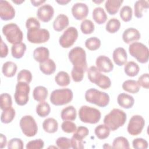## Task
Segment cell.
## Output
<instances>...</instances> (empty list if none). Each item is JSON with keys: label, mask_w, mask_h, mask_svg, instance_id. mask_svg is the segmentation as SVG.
<instances>
[{"label": "cell", "mask_w": 149, "mask_h": 149, "mask_svg": "<svg viewBox=\"0 0 149 149\" xmlns=\"http://www.w3.org/2000/svg\"><path fill=\"white\" fill-rule=\"evenodd\" d=\"M1 109L2 111L8 109L12 107V100L10 95L8 93H2L0 96Z\"/></svg>", "instance_id": "obj_42"}, {"label": "cell", "mask_w": 149, "mask_h": 149, "mask_svg": "<svg viewBox=\"0 0 149 149\" xmlns=\"http://www.w3.org/2000/svg\"><path fill=\"white\" fill-rule=\"evenodd\" d=\"M24 147L23 141L19 138H13L8 143V149H22Z\"/></svg>", "instance_id": "obj_48"}, {"label": "cell", "mask_w": 149, "mask_h": 149, "mask_svg": "<svg viewBox=\"0 0 149 149\" xmlns=\"http://www.w3.org/2000/svg\"><path fill=\"white\" fill-rule=\"evenodd\" d=\"M32 80V74L31 73L27 70V69H23L20 70L17 76V82L19 81H23L29 84Z\"/></svg>", "instance_id": "obj_44"}, {"label": "cell", "mask_w": 149, "mask_h": 149, "mask_svg": "<svg viewBox=\"0 0 149 149\" xmlns=\"http://www.w3.org/2000/svg\"><path fill=\"white\" fill-rule=\"evenodd\" d=\"M37 114L42 118L47 116L51 112V107L49 104L45 101L40 102L36 107Z\"/></svg>", "instance_id": "obj_35"}, {"label": "cell", "mask_w": 149, "mask_h": 149, "mask_svg": "<svg viewBox=\"0 0 149 149\" xmlns=\"http://www.w3.org/2000/svg\"><path fill=\"white\" fill-rule=\"evenodd\" d=\"M122 88L126 92L136 94L139 91L140 86L137 81L134 80H127L123 83Z\"/></svg>", "instance_id": "obj_30"}, {"label": "cell", "mask_w": 149, "mask_h": 149, "mask_svg": "<svg viewBox=\"0 0 149 149\" xmlns=\"http://www.w3.org/2000/svg\"><path fill=\"white\" fill-rule=\"evenodd\" d=\"M44 146V142L42 140L36 139L30 141L26 144V148L27 149H41Z\"/></svg>", "instance_id": "obj_50"}, {"label": "cell", "mask_w": 149, "mask_h": 149, "mask_svg": "<svg viewBox=\"0 0 149 149\" xmlns=\"http://www.w3.org/2000/svg\"><path fill=\"white\" fill-rule=\"evenodd\" d=\"M93 19L98 24H102L105 23L108 16L104 9L101 7H97L94 8L92 14Z\"/></svg>", "instance_id": "obj_24"}, {"label": "cell", "mask_w": 149, "mask_h": 149, "mask_svg": "<svg viewBox=\"0 0 149 149\" xmlns=\"http://www.w3.org/2000/svg\"><path fill=\"white\" fill-rule=\"evenodd\" d=\"M148 79H149L148 73H144L139 77L137 83L140 86H141L144 88L148 89L149 88Z\"/></svg>", "instance_id": "obj_52"}, {"label": "cell", "mask_w": 149, "mask_h": 149, "mask_svg": "<svg viewBox=\"0 0 149 149\" xmlns=\"http://www.w3.org/2000/svg\"><path fill=\"white\" fill-rule=\"evenodd\" d=\"M30 87L28 83L23 81L17 82L14 94L16 103L20 105H25L29 101V94Z\"/></svg>", "instance_id": "obj_8"}, {"label": "cell", "mask_w": 149, "mask_h": 149, "mask_svg": "<svg viewBox=\"0 0 149 149\" xmlns=\"http://www.w3.org/2000/svg\"><path fill=\"white\" fill-rule=\"evenodd\" d=\"M26 45L23 42L13 45L11 48L12 56L16 59L22 58L26 51Z\"/></svg>", "instance_id": "obj_33"}, {"label": "cell", "mask_w": 149, "mask_h": 149, "mask_svg": "<svg viewBox=\"0 0 149 149\" xmlns=\"http://www.w3.org/2000/svg\"><path fill=\"white\" fill-rule=\"evenodd\" d=\"M93 2H94V3H101V2H104V0H101V1H93Z\"/></svg>", "instance_id": "obj_59"}, {"label": "cell", "mask_w": 149, "mask_h": 149, "mask_svg": "<svg viewBox=\"0 0 149 149\" xmlns=\"http://www.w3.org/2000/svg\"><path fill=\"white\" fill-rule=\"evenodd\" d=\"M0 51H1V58H5L8 54V48L7 45L3 41L2 38H1V47H0Z\"/></svg>", "instance_id": "obj_54"}, {"label": "cell", "mask_w": 149, "mask_h": 149, "mask_svg": "<svg viewBox=\"0 0 149 149\" xmlns=\"http://www.w3.org/2000/svg\"><path fill=\"white\" fill-rule=\"evenodd\" d=\"M80 29L83 34H90L94 31V24L91 20L85 19L81 22L80 24Z\"/></svg>", "instance_id": "obj_41"}, {"label": "cell", "mask_w": 149, "mask_h": 149, "mask_svg": "<svg viewBox=\"0 0 149 149\" xmlns=\"http://www.w3.org/2000/svg\"><path fill=\"white\" fill-rule=\"evenodd\" d=\"M17 69V67L15 63L11 61H8L3 64L2 72L5 76L7 77H12L16 74Z\"/></svg>", "instance_id": "obj_29"}, {"label": "cell", "mask_w": 149, "mask_h": 149, "mask_svg": "<svg viewBox=\"0 0 149 149\" xmlns=\"http://www.w3.org/2000/svg\"><path fill=\"white\" fill-rule=\"evenodd\" d=\"M69 23L68 17L64 14L58 15L53 23V28L56 31L59 32L66 28Z\"/></svg>", "instance_id": "obj_21"}, {"label": "cell", "mask_w": 149, "mask_h": 149, "mask_svg": "<svg viewBox=\"0 0 149 149\" xmlns=\"http://www.w3.org/2000/svg\"><path fill=\"white\" fill-rule=\"evenodd\" d=\"M69 61L73 64L72 70L85 73L87 70L86 54L84 49L80 47L72 48L68 54Z\"/></svg>", "instance_id": "obj_1"}, {"label": "cell", "mask_w": 149, "mask_h": 149, "mask_svg": "<svg viewBox=\"0 0 149 149\" xmlns=\"http://www.w3.org/2000/svg\"><path fill=\"white\" fill-rule=\"evenodd\" d=\"M55 81L58 86L66 87L70 84V79L67 72L65 71H60L55 76Z\"/></svg>", "instance_id": "obj_32"}, {"label": "cell", "mask_w": 149, "mask_h": 149, "mask_svg": "<svg viewBox=\"0 0 149 149\" xmlns=\"http://www.w3.org/2000/svg\"><path fill=\"white\" fill-rule=\"evenodd\" d=\"M19 125L23 133L27 137H33L38 132L37 124L31 115L23 116L20 120Z\"/></svg>", "instance_id": "obj_9"}, {"label": "cell", "mask_w": 149, "mask_h": 149, "mask_svg": "<svg viewBox=\"0 0 149 149\" xmlns=\"http://www.w3.org/2000/svg\"><path fill=\"white\" fill-rule=\"evenodd\" d=\"M149 7V3L148 1H137L134 5V16L137 18H141L143 17V12L144 10H146Z\"/></svg>", "instance_id": "obj_31"}, {"label": "cell", "mask_w": 149, "mask_h": 149, "mask_svg": "<svg viewBox=\"0 0 149 149\" xmlns=\"http://www.w3.org/2000/svg\"><path fill=\"white\" fill-rule=\"evenodd\" d=\"M50 37L49 32L45 29H36L27 30V38L29 42L33 44L44 43L48 41Z\"/></svg>", "instance_id": "obj_10"}, {"label": "cell", "mask_w": 149, "mask_h": 149, "mask_svg": "<svg viewBox=\"0 0 149 149\" xmlns=\"http://www.w3.org/2000/svg\"><path fill=\"white\" fill-rule=\"evenodd\" d=\"M76 109L72 105L64 108L61 113V117L63 120H74L76 118Z\"/></svg>", "instance_id": "obj_27"}, {"label": "cell", "mask_w": 149, "mask_h": 149, "mask_svg": "<svg viewBox=\"0 0 149 149\" xmlns=\"http://www.w3.org/2000/svg\"><path fill=\"white\" fill-rule=\"evenodd\" d=\"M111 130L105 125H99L95 128V134L99 139H105L109 136Z\"/></svg>", "instance_id": "obj_36"}, {"label": "cell", "mask_w": 149, "mask_h": 149, "mask_svg": "<svg viewBox=\"0 0 149 149\" xmlns=\"http://www.w3.org/2000/svg\"><path fill=\"white\" fill-rule=\"evenodd\" d=\"M48 90L46 87L39 86L34 88L33 91V98L38 102L44 101L48 97Z\"/></svg>", "instance_id": "obj_28"}, {"label": "cell", "mask_w": 149, "mask_h": 149, "mask_svg": "<svg viewBox=\"0 0 149 149\" xmlns=\"http://www.w3.org/2000/svg\"><path fill=\"white\" fill-rule=\"evenodd\" d=\"M141 35L138 30L135 28L130 27L126 29L122 34V39L126 44L137 41L140 40Z\"/></svg>", "instance_id": "obj_18"}, {"label": "cell", "mask_w": 149, "mask_h": 149, "mask_svg": "<svg viewBox=\"0 0 149 149\" xmlns=\"http://www.w3.org/2000/svg\"><path fill=\"white\" fill-rule=\"evenodd\" d=\"M124 71L126 74L130 77H134L138 74L140 68L137 63L133 61H129L125 64Z\"/></svg>", "instance_id": "obj_34"}, {"label": "cell", "mask_w": 149, "mask_h": 149, "mask_svg": "<svg viewBox=\"0 0 149 149\" xmlns=\"http://www.w3.org/2000/svg\"><path fill=\"white\" fill-rule=\"evenodd\" d=\"M132 146L136 149H146L148 148V142L143 138H136L132 141Z\"/></svg>", "instance_id": "obj_51"}, {"label": "cell", "mask_w": 149, "mask_h": 149, "mask_svg": "<svg viewBox=\"0 0 149 149\" xmlns=\"http://www.w3.org/2000/svg\"><path fill=\"white\" fill-rule=\"evenodd\" d=\"M117 102L120 107L125 109H130L134 105V99L129 94L120 93L118 96Z\"/></svg>", "instance_id": "obj_20"}, {"label": "cell", "mask_w": 149, "mask_h": 149, "mask_svg": "<svg viewBox=\"0 0 149 149\" xmlns=\"http://www.w3.org/2000/svg\"><path fill=\"white\" fill-rule=\"evenodd\" d=\"M15 111L12 107L3 111L1 116V122L5 124L10 123L15 118Z\"/></svg>", "instance_id": "obj_37"}, {"label": "cell", "mask_w": 149, "mask_h": 149, "mask_svg": "<svg viewBox=\"0 0 149 149\" xmlns=\"http://www.w3.org/2000/svg\"><path fill=\"white\" fill-rule=\"evenodd\" d=\"M113 60L115 63L122 66L126 64L127 59V55L125 49L122 47H118L115 49L112 54Z\"/></svg>", "instance_id": "obj_19"}, {"label": "cell", "mask_w": 149, "mask_h": 149, "mask_svg": "<svg viewBox=\"0 0 149 149\" xmlns=\"http://www.w3.org/2000/svg\"><path fill=\"white\" fill-rule=\"evenodd\" d=\"M12 2L15 3H16L17 5H20L22 3L24 2V1H17V0H14V1H12Z\"/></svg>", "instance_id": "obj_58"}, {"label": "cell", "mask_w": 149, "mask_h": 149, "mask_svg": "<svg viewBox=\"0 0 149 149\" xmlns=\"http://www.w3.org/2000/svg\"><path fill=\"white\" fill-rule=\"evenodd\" d=\"M123 2L121 0H107L105 3V8L109 15H114L118 12Z\"/></svg>", "instance_id": "obj_25"}, {"label": "cell", "mask_w": 149, "mask_h": 149, "mask_svg": "<svg viewBox=\"0 0 149 149\" xmlns=\"http://www.w3.org/2000/svg\"><path fill=\"white\" fill-rule=\"evenodd\" d=\"M73 93L69 88L56 89L52 91L49 100L56 106H61L69 103L73 99Z\"/></svg>", "instance_id": "obj_5"}, {"label": "cell", "mask_w": 149, "mask_h": 149, "mask_svg": "<svg viewBox=\"0 0 149 149\" xmlns=\"http://www.w3.org/2000/svg\"><path fill=\"white\" fill-rule=\"evenodd\" d=\"M88 134L89 130L87 127L85 126H79L76 129L72 137L83 140V139L88 135Z\"/></svg>", "instance_id": "obj_46"}, {"label": "cell", "mask_w": 149, "mask_h": 149, "mask_svg": "<svg viewBox=\"0 0 149 149\" xmlns=\"http://www.w3.org/2000/svg\"><path fill=\"white\" fill-rule=\"evenodd\" d=\"M133 11L130 6L125 5L123 6L120 10V17L125 22H128L131 20L132 18Z\"/></svg>", "instance_id": "obj_43"}, {"label": "cell", "mask_w": 149, "mask_h": 149, "mask_svg": "<svg viewBox=\"0 0 149 149\" xmlns=\"http://www.w3.org/2000/svg\"><path fill=\"white\" fill-rule=\"evenodd\" d=\"M88 7L84 3L77 2L72 8V13L75 19L81 20L85 19L88 14Z\"/></svg>", "instance_id": "obj_15"}, {"label": "cell", "mask_w": 149, "mask_h": 149, "mask_svg": "<svg viewBox=\"0 0 149 149\" xmlns=\"http://www.w3.org/2000/svg\"><path fill=\"white\" fill-rule=\"evenodd\" d=\"M39 68L41 72L46 75L53 74L56 69L55 62L51 59H48L44 62L40 63Z\"/></svg>", "instance_id": "obj_23"}, {"label": "cell", "mask_w": 149, "mask_h": 149, "mask_svg": "<svg viewBox=\"0 0 149 149\" xmlns=\"http://www.w3.org/2000/svg\"><path fill=\"white\" fill-rule=\"evenodd\" d=\"M56 145L57 147L61 149H68L72 147L71 140L67 137H61L56 139Z\"/></svg>", "instance_id": "obj_45"}, {"label": "cell", "mask_w": 149, "mask_h": 149, "mask_svg": "<svg viewBox=\"0 0 149 149\" xmlns=\"http://www.w3.org/2000/svg\"><path fill=\"white\" fill-rule=\"evenodd\" d=\"M49 49L44 47L36 48L33 51V58L38 62L42 63L49 59Z\"/></svg>", "instance_id": "obj_22"}, {"label": "cell", "mask_w": 149, "mask_h": 149, "mask_svg": "<svg viewBox=\"0 0 149 149\" xmlns=\"http://www.w3.org/2000/svg\"><path fill=\"white\" fill-rule=\"evenodd\" d=\"M3 34L7 41L15 45L21 43L23 38V34L19 27L15 23H10L5 24L2 27Z\"/></svg>", "instance_id": "obj_4"}, {"label": "cell", "mask_w": 149, "mask_h": 149, "mask_svg": "<svg viewBox=\"0 0 149 149\" xmlns=\"http://www.w3.org/2000/svg\"><path fill=\"white\" fill-rule=\"evenodd\" d=\"M131 56L135 58L141 63H146L148 61L149 51L147 47L141 42H134L129 47Z\"/></svg>", "instance_id": "obj_7"}, {"label": "cell", "mask_w": 149, "mask_h": 149, "mask_svg": "<svg viewBox=\"0 0 149 149\" xmlns=\"http://www.w3.org/2000/svg\"><path fill=\"white\" fill-rule=\"evenodd\" d=\"M85 99L90 104H93L100 107H105L109 102V95L95 88H90L85 93Z\"/></svg>", "instance_id": "obj_3"}, {"label": "cell", "mask_w": 149, "mask_h": 149, "mask_svg": "<svg viewBox=\"0 0 149 149\" xmlns=\"http://www.w3.org/2000/svg\"><path fill=\"white\" fill-rule=\"evenodd\" d=\"M61 128L64 132L67 133H73L77 129L76 124L70 120H64L61 125Z\"/></svg>", "instance_id": "obj_47"}, {"label": "cell", "mask_w": 149, "mask_h": 149, "mask_svg": "<svg viewBox=\"0 0 149 149\" xmlns=\"http://www.w3.org/2000/svg\"><path fill=\"white\" fill-rule=\"evenodd\" d=\"M91 82L95 84L97 86L102 89L109 88L111 86V81L109 77L102 74L100 71L96 73Z\"/></svg>", "instance_id": "obj_17"}, {"label": "cell", "mask_w": 149, "mask_h": 149, "mask_svg": "<svg viewBox=\"0 0 149 149\" xmlns=\"http://www.w3.org/2000/svg\"><path fill=\"white\" fill-rule=\"evenodd\" d=\"M126 119V113L123 110L114 108L105 116L104 123L111 130L115 131L123 126Z\"/></svg>", "instance_id": "obj_2"}, {"label": "cell", "mask_w": 149, "mask_h": 149, "mask_svg": "<svg viewBox=\"0 0 149 149\" xmlns=\"http://www.w3.org/2000/svg\"><path fill=\"white\" fill-rule=\"evenodd\" d=\"M56 2L59 5H65L68 4L69 2H70V0H61V1H56Z\"/></svg>", "instance_id": "obj_57"}, {"label": "cell", "mask_w": 149, "mask_h": 149, "mask_svg": "<svg viewBox=\"0 0 149 149\" xmlns=\"http://www.w3.org/2000/svg\"><path fill=\"white\" fill-rule=\"evenodd\" d=\"M120 27V22L116 18H112L109 19L106 24L105 29L110 33H115L117 32Z\"/></svg>", "instance_id": "obj_38"}, {"label": "cell", "mask_w": 149, "mask_h": 149, "mask_svg": "<svg viewBox=\"0 0 149 149\" xmlns=\"http://www.w3.org/2000/svg\"><path fill=\"white\" fill-rule=\"evenodd\" d=\"M100 111L93 107L83 105L79 111V116L82 122L90 124L98 123L101 119Z\"/></svg>", "instance_id": "obj_6"}, {"label": "cell", "mask_w": 149, "mask_h": 149, "mask_svg": "<svg viewBox=\"0 0 149 149\" xmlns=\"http://www.w3.org/2000/svg\"><path fill=\"white\" fill-rule=\"evenodd\" d=\"M70 140H71L72 148H77V149L84 148V146L83 144V140L76 139L73 137H72Z\"/></svg>", "instance_id": "obj_53"}, {"label": "cell", "mask_w": 149, "mask_h": 149, "mask_svg": "<svg viewBox=\"0 0 149 149\" xmlns=\"http://www.w3.org/2000/svg\"><path fill=\"white\" fill-rule=\"evenodd\" d=\"M78 38V31L74 27H68L59 39L60 45L63 48L72 47Z\"/></svg>", "instance_id": "obj_11"}, {"label": "cell", "mask_w": 149, "mask_h": 149, "mask_svg": "<svg viewBox=\"0 0 149 149\" xmlns=\"http://www.w3.org/2000/svg\"><path fill=\"white\" fill-rule=\"evenodd\" d=\"M6 142H7V140H6V136L1 133V140H0V147H1V148H3L6 146Z\"/></svg>", "instance_id": "obj_55"}, {"label": "cell", "mask_w": 149, "mask_h": 149, "mask_svg": "<svg viewBox=\"0 0 149 149\" xmlns=\"http://www.w3.org/2000/svg\"><path fill=\"white\" fill-rule=\"evenodd\" d=\"M42 127L45 132L48 133H54L58 129V123L54 118H49L44 120Z\"/></svg>", "instance_id": "obj_26"}, {"label": "cell", "mask_w": 149, "mask_h": 149, "mask_svg": "<svg viewBox=\"0 0 149 149\" xmlns=\"http://www.w3.org/2000/svg\"><path fill=\"white\" fill-rule=\"evenodd\" d=\"M15 16V10L7 1H0V17L2 20H12Z\"/></svg>", "instance_id": "obj_13"}, {"label": "cell", "mask_w": 149, "mask_h": 149, "mask_svg": "<svg viewBox=\"0 0 149 149\" xmlns=\"http://www.w3.org/2000/svg\"><path fill=\"white\" fill-rule=\"evenodd\" d=\"M85 46L90 51H95L100 47L101 41L97 37H90L86 40Z\"/></svg>", "instance_id": "obj_40"}, {"label": "cell", "mask_w": 149, "mask_h": 149, "mask_svg": "<svg viewBox=\"0 0 149 149\" xmlns=\"http://www.w3.org/2000/svg\"><path fill=\"white\" fill-rule=\"evenodd\" d=\"M26 27L27 30L40 28V23L36 17H30L26 22Z\"/></svg>", "instance_id": "obj_49"}, {"label": "cell", "mask_w": 149, "mask_h": 149, "mask_svg": "<svg viewBox=\"0 0 149 149\" xmlns=\"http://www.w3.org/2000/svg\"><path fill=\"white\" fill-rule=\"evenodd\" d=\"M144 125L145 120L141 115H133L129 122L127 130L130 135L137 136L141 133Z\"/></svg>", "instance_id": "obj_12"}, {"label": "cell", "mask_w": 149, "mask_h": 149, "mask_svg": "<svg viewBox=\"0 0 149 149\" xmlns=\"http://www.w3.org/2000/svg\"><path fill=\"white\" fill-rule=\"evenodd\" d=\"M54 15V9L49 4H45L41 6L37 11V16L42 22H49Z\"/></svg>", "instance_id": "obj_14"}, {"label": "cell", "mask_w": 149, "mask_h": 149, "mask_svg": "<svg viewBox=\"0 0 149 149\" xmlns=\"http://www.w3.org/2000/svg\"><path fill=\"white\" fill-rule=\"evenodd\" d=\"M112 148L128 149L130 148L129 143L126 138L123 136H119L113 140L112 142Z\"/></svg>", "instance_id": "obj_39"}, {"label": "cell", "mask_w": 149, "mask_h": 149, "mask_svg": "<svg viewBox=\"0 0 149 149\" xmlns=\"http://www.w3.org/2000/svg\"><path fill=\"white\" fill-rule=\"evenodd\" d=\"M30 2L31 3V4L35 6V7H37L40 6L41 5H42V3L45 2V1H42V0H38V1H36V0H31Z\"/></svg>", "instance_id": "obj_56"}, {"label": "cell", "mask_w": 149, "mask_h": 149, "mask_svg": "<svg viewBox=\"0 0 149 149\" xmlns=\"http://www.w3.org/2000/svg\"><path fill=\"white\" fill-rule=\"evenodd\" d=\"M97 68L100 72L109 73L113 69V65L109 58L105 55H100L96 59Z\"/></svg>", "instance_id": "obj_16"}]
</instances>
